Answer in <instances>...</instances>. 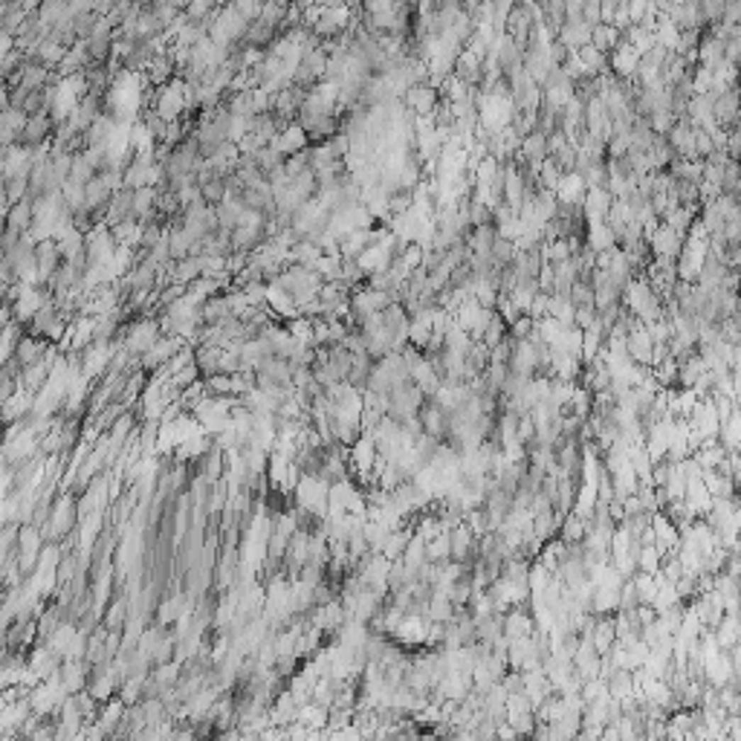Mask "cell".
I'll list each match as a JSON object with an SVG mask.
<instances>
[{
	"label": "cell",
	"mask_w": 741,
	"mask_h": 741,
	"mask_svg": "<svg viewBox=\"0 0 741 741\" xmlns=\"http://www.w3.org/2000/svg\"><path fill=\"white\" fill-rule=\"evenodd\" d=\"M606 686H608V695L611 698H628L631 692H634V675H631V669H611V672L606 675Z\"/></svg>",
	"instance_id": "obj_1"
},
{
	"label": "cell",
	"mask_w": 741,
	"mask_h": 741,
	"mask_svg": "<svg viewBox=\"0 0 741 741\" xmlns=\"http://www.w3.org/2000/svg\"><path fill=\"white\" fill-rule=\"evenodd\" d=\"M408 104H411L417 113H429V111H435L438 96H435V90H429V87H414V90L408 93Z\"/></svg>",
	"instance_id": "obj_4"
},
{
	"label": "cell",
	"mask_w": 741,
	"mask_h": 741,
	"mask_svg": "<svg viewBox=\"0 0 741 741\" xmlns=\"http://www.w3.org/2000/svg\"><path fill=\"white\" fill-rule=\"evenodd\" d=\"M426 562H432V564L449 562V530L426 539Z\"/></svg>",
	"instance_id": "obj_3"
},
{
	"label": "cell",
	"mask_w": 741,
	"mask_h": 741,
	"mask_svg": "<svg viewBox=\"0 0 741 741\" xmlns=\"http://www.w3.org/2000/svg\"><path fill=\"white\" fill-rule=\"evenodd\" d=\"M58 255H61V250H58V246H55L52 240L41 243V246H35V269H38L41 275H55Z\"/></svg>",
	"instance_id": "obj_2"
},
{
	"label": "cell",
	"mask_w": 741,
	"mask_h": 741,
	"mask_svg": "<svg viewBox=\"0 0 741 741\" xmlns=\"http://www.w3.org/2000/svg\"><path fill=\"white\" fill-rule=\"evenodd\" d=\"M122 620H125V603L119 599L116 606H111V614H108V625L111 628H122Z\"/></svg>",
	"instance_id": "obj_6"
},
{
	"label": "cell",
	"mask_w": 741,
	"mask_h": 741,
	"mask_svg": "<svg viewBox=\"0 0 741 741\" xmlns=\"http://www.w3.org/2000/svg\"><path fill=\"white\" fill-rule=\"evenodd\" d=\"M660 547L657 545H643L637 550V571H646V574H657L660 568Z\"/></svg>",
	"instance_id": "obj_5"
}]
</instances>
